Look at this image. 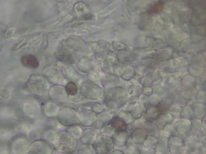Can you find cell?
<instances>
[{
  "instance_id": "1",
  "label": "cell",
  "mask_w": 206,
  "mask_h": 154,
  "mask_svg": "<svg viewBox=\"0 0 206 154\" xmlns=\"http://www.w3.org/2000/svg\"><path fill=\"white\" fill-rule=\"evenodd\" d=\"M22 62L25 66L30 67H36L38 66V61L32 55H27L22 59Z\"/></svg>"
},
{
  "instance_id": "2",
  "label": "cell",
  "mask_w": 206,
  "mask_h": 154,
  "mask_svg": "<svg viewBox=\"0 0 206 154\" xmlns=\"http://www.w3.org/2000/svg\"><path fill=\"white\" fill-rule=\"evenodd\" d=\"M113 125L118 130L125 129V128H126V125L124 124V122L120 120V119H115L114 120V122H113Z\"/></svg>"
},
{
  "instance_id": "3",
  "label": "cell",
  "mask_w": 206,
  "mask_h": 154,
  "mask_svg": "<svg viewBox=\"0 0 206 154\" xmlns=\"http://www.w3.org/2000/svg\"><path fill=\"white\" fill-rule=\"evenodd\" d=\"M66 90H67V91L69 92V94H74L76 93V91H77V87H76V85H75L74 84H72V83H70V84H69L67 85V87H66Z\"/></svg>"
}]
</instances>
